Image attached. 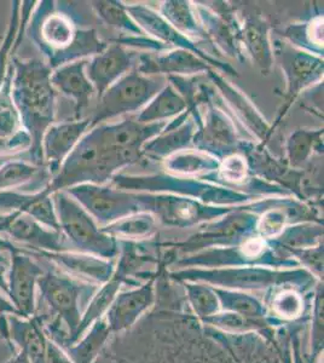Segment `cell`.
Segmentation results:
<instances>
[{
  "label": "cell",
  "mask_w": 324,
  "mask_h": 363,
  "mask_svg": "<svg viewBox=\"0 0 324 363\" xmlns=\"http://www.w3.org/2000/svg\"><path fill=\"white\" fill-rule=\"evenodd\" d=\"M13 66L11 96L22 128L30 138V162L44 166L41 140L56 113V90L51 84L52 70L40 58L15 56Z\"/></svg>",
  "instance_id": "obj_1"
},
{
  "label": "cell",
  "mask_w": 324,
  "mask_h": 363,
  "mask_svg": "<svg viewBox=\"0 0 324 363\" xmlns=\"http://www.w3.org/2000/svg\"><path fill=\"white\" fill-rule=\"evenodd\" d=\"M29 17L26 34L52 68L58 52L67 49L75 37L74 27L65 13L55 11L51 1H40Z\"/></svg>",
  "instance_id": "obj_2"
},
{
  "label": "cell",
  "mask_w": 324,
  "mask_h": 363,
  "mask_svg": "<svg viewBox=\"0 0 324 363\" xmlns=\"http://www.w3.org/2000/svg\"><path fill=\"white\" fill-rule=\"evenodd\" d=\"M6 248L11 253L6 297L21 318H32L35 314L38 280L43 275V269L35 258L29 256L18 245L8 240Z\"/></svg>",
  "instance_id": "obj_3"
},
{
  "label": "cell",
  "mask_w": 324,
  "mask_h": 363,
  "mask_svg": "<svg viewBox=\"0 0 324 363\" xmlns=\"http://www.w3.org/2000/svg\"><path fill=\"white\" fill-rule=\"evenodd\" d=\"M0 335L23 351L30 363H48V338L43 318L34 314L23 318L15 315H0Z\"/></svg>",
  "instance_id": "obj_4"
},
{
  "label": "cell",
  "mask_w": 324,
  "mask_h": 363,
  "mask_svg": "<svg viewBox=\"0 0 324 363\" xmlns=\"http://www.w3.org/2000/svg\"><path fill=\"white\" fill-rule=\"evenodd\" d=\"M0 236L32 251L60 250L56 230L43 225L22 212L0 213Z\"/></svg>",
  "instance_id": "obj_5"
},
{
  "label": "cell",
  "mask_w": 324,
  "mask_h": 363,
  "mask_svg": "<svg viewBox=\"0 0 324 363\" xmlns=\"http://www.w3.org/2000/svg\"><path fill=\"white\" fill-rule=\"evenodd\" d=\"M13 211L30 216L50 229H60L51 195L44 194L41 190L34 193H21L18 190L0 191V213Z\"/></svg>",
  "instance_id": "obj_6"
},
{
  "label": "cell",
  "mask_w": 324,
  "mask_h": 363,
  "mask_svg": "<svg viewBox=\"0 0 324 363\" xmlns=\"http://www.w3.org/2000/svg\"><path fill=\"white\" fill-rule=\"evenodd\" d=\"M38 289L51 309L55 310L69 326L78 322V289L66 277L48 272L39 277Z\"/></svg>",
  "instance_id": "obj_7"
},
{
  "label": "cell",
  "mask_w": 324,
  "mask_h": 363,
  "mask_svg": "<svg viewBox=\"0 0 324 363\" xmlns=\"http://www.w3.org/2000/svg\"><path fill=\"white\" fill-rule=\"evenodd\" d=\"M86 123H66L51 125L41 140V155L44 166H49L51 174L56 172L62 161L73 149Z\"/></svg>",
  "instance_id": "obj_8"
},
{
  "label": "cell",
  "mask_w": 324,
  "mask_h": 363,
  "mask_svg": "<svg viewBox=\"0 0 324 363\" xmlns=\"http://www.w3.org/2000/svg\"><path fill=\"white\" fill-rule=\"evenodd\" d=\"M55 196L57 205L58 225L80 247H95L99 244V235L90 219L66 195L58 193Z\"/></svg>",
  "instance_id": "obj_9"
},
{
  "label": "cell",
  "mask_w": 324,
  "mask_h": 363,
  "mask_svg": "<svg viewBox=\"0 0 324 363\" xmlns=\"http://www.w3.org/2000/svg\"><path fill=\"white\" fill-rule=\"evenodd\" d=\"M51 84L55 90L61 91L62 94L75 99L78 111L86 106L92 94L82 63H72L55 70L51 73Z\"/></svg>",
  "instance_id": "obj_10"
},
{
  "label": "cell",
  "mask_w": 324,
  "mask_h": 363,
  "mask_svg": "<svg viewBox=\"0 0 324 363\" xmlns=\"http://www.w3.org/2000/svg\"><path fill=\"white\" fill-rule=\"evenodd\" d=\"M48 176L44 166H38L30 161L8 160L0 166V191L17 190L21 186L43 181Z\"/></svg>",
  "instance_id": "obj_11"
},
{
  "label": "cell",
  "mask_w": 324,
  "mask_h": 363,
  "mask_svg": "<svg viewBox=\"0 0 324 363\" xmlns=\"http://www.w3.org/2000/svg\"><path fill=\"white\" fill-rule=\"evenodd\" d=\"M276 308L281 314L286 316H294L300 310V301L296 294H282L276 301Z\"/></svg>",
  "instance_id": "obj_12"
},
{
  "label": "cell",
  "mask_w": 324,
  "mask_h": 363,
  "mask_svg": "<svg viewBox=\"0 0 324 363\" xmlns=\"http://www.w3.org/2000/svg\"><path fill=\"white\" fill-rule=\"evenodd\" d=\"M284 217L279 215V212H270L264 217L260 224V229L265 235H276L284 227Z\"/></svg>",
  "instance_id": "obj_13"
},
{
  "label": "cell",
  "mask_w": 324,
  "mask_h": 363,
  "mask_svg": "<svg viewBox=\"0 0 324 363\" xmlns=\"http://www.w3.org/2000/svg\"><path fill=\"white\" fill-rule=\"evenodd\" d=\"M193 299L197 309L201 310L206 314L217 309V299L207 291H197L196 294L193 296Z\"/></svg>",
  "instance_id": "obj_14"
},
{
  "label": "cell",
  "mask_w": 324,
  "mask_h": 363,
  "mask_svg": "<svg viewBox=\"0 0 324 363\" xmlns=\"http://www.w3.org/2000/svg\"><path fill=\"white\" fill-rule=\"evenodd\" d=\"M223 172L230 179H240L245 176V164L238 157H231L224 165Z\"/></svg>",
  "instance_id": "obj_15"
},
{
  "label": "cell",
  "mask_w": 324,
  "mask_h": 363,
  "mask_svg": "<svg viewBox=\"0 0 324 363\" xmlns=\"http://www.w3.org/2000/svg\"><path fill=\"white\" fill-rule=\"evenodd\" d=\"M145 303V296H132V297L125 298L120 303L119 311L123 315L131 314L132 311L140 309Z\"/></svg>",
  "instance_id": "obj_16"
},
{
  "label": "cell",
  "mask_w": 324,
  "mask_h": 363,
  "mask_svg": "<svg viewBox=\"0 0 324 363\" xmlns=\"http://www.w3.org/2000/svg\"><path fill=\"white\" fill-rule=\"evenodd\" d=\"M48 363H72L60 347L54 342H48Z\"/></svg>",
  "instance_id": "obj_17"
},
{
  "label": "cell",
  "mask_w": 324,
  "mask_h": 363,
  "mask_svg": "<svg viewBox=\"0 0 324 363\" xmlns=\"http://www.w3.org/2000/svg\"><path fill=\"white\" fill-rule=\"evenodd\" d=\"M235 308L242 314H253L257 311L255 303L246 298H240L238 301H235Z\"/></svg>",
  "instance_id": "obj_18"
},
{
  "label": "cell",
  "mask_w": 324,
  "mask_h": 363,
  "mask_svg": "<svg viewBox=\"0 0 324 363\" xmlns=\"http://www.w3.org/2000/svg\"><path fill=\"white\" fill-rule=\"evenodd\" d=\"M0 315H15V316H20L16 308L13 306V303L9 301L8 297H6L5 294H1V292H0Z\"/></svg>",
  "instance_id": "obj_19"
},
{
  "label": "cell",
  "mask_w": 324,
  "mask_h": 363,
  "mask_svg": "<svg viewBox=\"0 0 324 363\" xmlns=\"http://www.w3.org/2000/svg\"><path fill=\"white\" fill-rule=\"evenodd\" d=\"M8 363H30V361L23 351L17 350L13 359H10Z\"/></svg>",
  "instance_id": "obj_20"
},
{
  "label": "cell",
  "mask_w": 324,
  "mask_h": 363,
  "mask_svg": "<svg viewBox=\"0 0 324 363\" xmlns=\"http://www.w3.org/2000/svg\"><path fill=\"white\" fill-rule=\"evenodd\" d=\"M262 247H263V246H262V244H260L259 241H250V242L246 245V251L252 250L248 255L253 256V255H257V253L262 250Z\"/></svg>",
  "instance_id": "obj_21"
}]
</instances>
